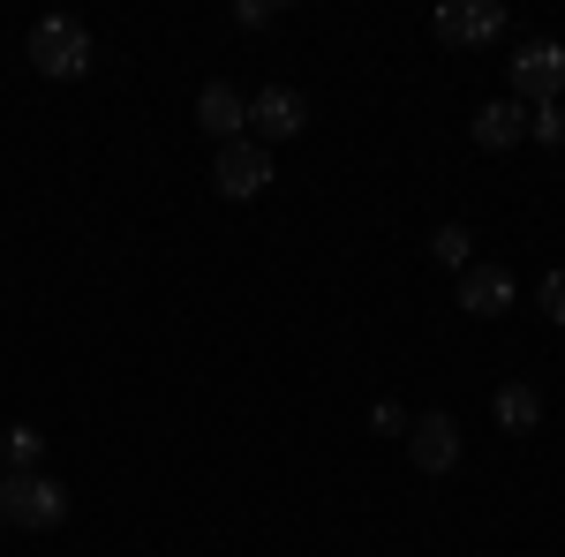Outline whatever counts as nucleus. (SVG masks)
Segmentation results:
<instances>
[{"label":"nucleus","instance_id":"nucleus-7","mask_svg":"<svg viewBox=\"0 0 565 557\" xmlns=\"http://www.w3.org/2000/svg\"><path fill=\"white\" fill-rule=\"evenodd\" d=\"M407 452H415V468L423 474H452L460 468V422H452V415H415V422H407Z\"/></svg>","mask_w":565,"mask_h":557},{"label":"nucleus","instance_id":"nucleus-14","mask_svg":"<svg viewBox=\"0 0 565 557\" xmlns=\"http://www.w3.org/2000/svg\"><path fill=\"white\" fill-rule=\"evenodd\" d=\"M527 136L535 143H565V114L558 106H527Z\"/></svg>","mask_w":565,"mask_h":557},{"label":"nucleus","instance_id":"nucleus-17","mask_svg":"<svg viewBox=\"0 0 565 557\" xmlns=\"http://www.w3.org/2000/svg\"><path fill=\"white\" fill-rule=\"evenodd\" d=\"M271 15H279V8H271V0H249V8H234V23H242V31H264V23H271Z\"/></svg>","mask_w":565,"mask_h":557},{"label":"nucleus","instance_id":"nucleus-6","mask_svg":"<svg viewBox=\"0 0 565 557\" xmlns=\"http://www.w3.org/2000/svg\"><path fill=\"white\" fill-rule=\"evenodd\" d=\"M430 31L437 45H490V39H505V8L498 0H437Z\"/></svg>","mask_w":565,"mask_h":557},{"label":"nucleus","instance_id":"nucleus-5","mask_svg":"<svg viewBox=\"0 0 565 557\" xmlns=\"http://www.w3.org/2000/svg\"><path fill=\"white\" fill-rule=\"evenodd\" d=\"M249 129H257L264 151H271V143H295V136L309 129V98L295 84H264L257 98H249Z\"/></svg>","mask_w":565,"mask_h":557},{"label":"nucleus","instance_id":"nucleus-16","mask_svg":"<svg viewBox=\"0 0 565 557\" xmlns=\"http://www.w3.org/2000/svg\"><path fill=\"white\" fill-rule=\"evenodd\" d=\"M535 301H543V317H551V324H565V271H543Z\"/></svg>","mask_w":565,"mask_h":557},{"label":"nucleus","instance_id":"nucleus-4","mask_svg":"<svg viewBox=\"0 0 565 557\" xmlns=\"http://www.w3.org/2000/svg\"><path fill=\"white\" fill-rule=\"evenodd\" d=\"M212 189L226 204H249L271 189V151H264L257 136H242V143H218V167H212Z\"/></svg>","mask_w":565,"mask_h":557},{"label":"nucleus","instance_id":"nucleus-13","mask_svg":"<svg viewBox=\"0 0 565 557\" xmlns=\"http://www.w3.org/2000/svg\"><path fill=\"white\" fill-rule=\"evenodd\" d=\"M0 452H8V474H39L45 437H39V429H8V444H0Z\"/></svg>","mask_w":565,"mask_h":557},{"label":"nucleus","instance_id":"nucleus-2","mask_svg":"<svg viewBox=\"0 0 565 557\" xmlns=\"http://www.w3.org/2000/svg\"><path fill=\"white\" fill-rule=\"evenodd\" d=\"M31 68L53 76V84L90 76V31L76 15H39V23H31Z\"/></svg>","mask_w":565,"mask_h":557},{"label":"nucleus","instance_id":"nucleus-3","mask_svg":"<svg viewBox=\"0 0 565 557\" xmlns=\"http://www.w3.org/2000/svg\"><path fill=\"white\" fill-rule=\"evenodd\" d=\"M505 68H513V98L521 106H558V90H565V45L558 39H527Z\"/></svg>","mask_w":565,"mask_h":557},{"label":"nucleus","instance_id":"nucleus-11","mask_svg":"<svg viewBox=\"0 0 565 557\" xmlns=\"http://www.w3.org/2000/svg\"><path fill=\"white\" fill-rule=\"evenodd\" d=\"M490 422L505 429V437H527V429L543 422V392H535V385H498V399H490Z\"/></svg>","mask_w":565,"mask_h":557},{"label":"nucleus","instance_id":"nucleus-1","mask_svg":"<svg viewBox=\"0 0 565 557\" xmlns=\"http://www.w3.org/2000/svg\"><path fill=\"white\" fill-rule=\"evenodd\" d=\"M0 519L8 527H23V535H53L61 519H68V482H53V474H0Z\"/></svg>","mask_w":565,"mask_h":557},{"label":"nucleus","instance_id":"nucleus-12","mask_svg":"<svg viewBox=\"0 0 565 557\" xmlns=\"http://www.w3.org/2000/svg\"><path fill=\"white\" fill-rule=\"evenodd\" d=\"M430 257L452 264V271H468V264H476V234H468L460 218H452V226H437V234H430Z\"/></svg>","mask_w":565,"mask_h":557},{"label":"nucleus","instance_id":"nucleus-15","mask_svg":"<svg viewBox=\"0 0 565 557\" xmlns=\"http://www.w3.org/2000/svg\"><path fill=\"white\" fill-rule=\"evenodd\" d=\"M407 422H415V415H407L399 399H377V407H370V429H377V437H407Z\"/></svg>","mask_w":565,"mask_h":557},{"label":"nucleus","instance_id":"nucleus-18","mask_svg":"<svg viewBox=\"0 0 565 557\" xmlns=\"http://www.w3.org/2000/svg\"><path fill=\"white\" fill-rule=\"evenodd\" d=\"M0 474H8V468H0Z\"/></svg>","mask_w":565,"mask_h":557},{"label":"nucleus","instance_id":"nucleus-8","mask_svg":"<svg viewBox=\"0 0 565 557\" xmlns=\"http://www.w3.org/2000/svg\"><path fill=\"white\" fill-rule=\"evenodd\" d=\"M196 129L218 136V143H242V136H249V98L234 84H204L196 90Z\"/></svg>","mask_w":565,"mask_h":557},{"label":"nucleus","instance_id":"nucleus-9","mask_svg":"<svg viewBox=\"0 0 565 557\" xmlns=\"http://www.w3.org/2000/svg\"><path fill=\"white\" fill-rule=\"evenodd\" d=\"M513 294H521V287H513L505 264H468V271H460V309H468V317H505Z\"/></svg>","mask_w":565,"mask_h":557},{"label":"nucleus","instance_id":"nucleus-10","mask_svg":"<svg viewBox=\"0 0 565 557\" xmlns=\"http://www.w3.org/2000/svg\"><path fill=\"white\" fill-rule=\"evenodd\" d=\"M521 136H527V106L521 98H490V106L476 114V143L482 151H513Z\"/></svg>","mask_w":565,"mask_h":557}]
</instances>
